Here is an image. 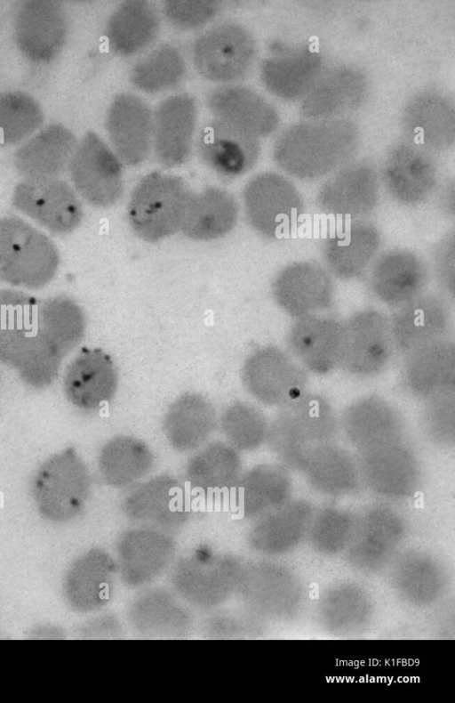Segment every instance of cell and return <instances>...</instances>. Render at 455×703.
<instances>
[{
	"mask_svg": "<svg viewBox=\"0 0 455 703\" xmlns=\"http://www.w3.org/2000/svg\"><path fill=\"white\" fill-rule=\"evenodd\" d=\"M59 253L43 232L14 215L0 219V280L37 289L54 277Z\"/></svg>",
	"mask_w": 455,
	"mask_h": 703,
	"instance_id": "obj_1",
	"label": "cell"
},
{
	"mask_svg": "<svg viewBox=\"0 0 455 703\" xmlns=\"http://www.w3.org/2000/svg\"><path fill=\"white\" fill-rule=\"evenodd\" d=\"M180 177L153 172L133 189L128 203V220L142 240L154 243L180 230L192 195Z\"/></svg>",
	"mask_w": 455,
	"mask_h": 703,
	"instance_id": "obj_2",
	"label": "cell"
},
{
	"mask_svg": "<svg viewBox=\"0 0 455 703\" xmlns=\"http://www.w3.org/2000/svg\"><path fill=\"white\" fill-rule=\"evenodd\" d=\"M91 490V477L74 448H68L44 461L32 482L38 511L53 522H66L84 507Z\"/></svg>",
	"mask_w": 455,
	"mask_h": 703,
	"instance_id": "obj_3",
	"label": "cell"
},
{
	"mask_svg": "<svg viewBox=\"0 0 455 703\" xmlns=\"http://www.w3.org/2000/svg\"><path fill=\"white\" fill-rule=\"evenodd\" d=\"M243 203L250 225L266 238H290L300 224L303 203L299 193L275 174L251 180L243 190Z\"/></svg>",
	"mask_w": 455,
	"mask_h": 703,
	"instance_id": "obj_4",
	"label": "cell"
},
{
	"mask_svg": "<svg viewBox=\"0 0 455 703\" xmlns=\"http://www.w3.org/2000/svg\"><path fill=\"white\" fill-rule=\"evenodd\" d=\"M68 167L75 189L89 204L108 207L121 198V161L94 132L86 133L77 143Z\"/></svg>",
	"mask_w": 455,
	"mask_h": 703,
	"instance_id": "obj_5",
	"label": "cell"
},
{
	"mask_svg": "<svg viewBox=\"0 0 455 703\" xmlns=\"http://www.w3.org/2000/svg\"><path fill=\"white\" fill-rule=\"evenodd\" d=\"M193 61L207 80L233 82L249 70L255 55L252 37L242 26L223 22L204 32L194 43Z\"/></svg>",
	"mask_w": 455,
	"mask_h": 703,
	"instance_id": "obj_6",
	"label": "cell"
},
{
	"mask_svg": "<svg viewBox=\"0 0 455 703\" xmlns=\"http://www.w3.org/2000/svg\"><path fill=\"white\" fill-rule=\"evenodd\" d=\"M14 206L47 230L68 234L81 223V202L69 184L54 178L25 179L13 190Z\"/></svg>",
	"mask_w": 455,
	"mask_h": 703,
	"instance_id": "obj_7",
	"label": "cell"
},
{
	"mask_svg": "<svg viewBox=\"0 0 455 703\" xmlns=\"http://www.w3.org/2000/svg\"><path fill=\"white\" fill-rule=\"evenodd\" d=\"M68 18L53 1L22 2L14 15V39L22 54L36 63L52 61L61 52L68 36Z\"/></svg>",
	"mask_w": 455,
	"mask_h": 703,
	"instance_id": "obj_8",
	"label": "cell"
},
{
	"mask_svg": "<svg viewBox=\"0 0 455 703\" xmlns=\"http://www.w3.org/2000/svg\"><path fill=\"white\" fill-rule=\"evenodd\" d=\"M272 295L283 311L299 319L329 308L334 284L330 272L319 263L299 261L278 272L272 283Z\"/></svg>",
	"mask_w": 455,
	"mask_h": 703,
	"instance_id": "obj_9",
	"label": "cell"
},
{
	"mask_svg": "<svg viewBox=\"0 0 455 703\" xmlns=\"http://www.w3.org/2000/svg\"><path fill=\"white\" fill-rule=\"evenodd\" d=\"M393 344L389 318L373 309L359 311L342 324L340 361L354 371H375L387 363Z\"/></svg>",
	"mask_w": 455,
	"mask_h": 703,
	"instance_id": "obj_10",
	"label": "cell"
},
{
	"mask_svg": "<svg viewBox=\"0 0 455 703\" xmlns=\"http://www.w3.org/2000/svg\"><path fill=\"white\" fill-rule=\"evenodd\" d=\"M106 129L115 154L128 166L142 163L153 146V115L135 94L116 95L109 105Z\"/></svg>",
	"mask_w": 455,
	"mask_h": 703,
	"instance_id": "obj_11",
	"label": "cell"
},
{
	"mask_svg": "<svg viewBox=\"0 0 455 703\" xmlns=\"http://www.w3.org/2000/svg\"><path fill=\"white\" fill-rule=\"evenodd\" d=\"M428 270L425 262L406 249H392L379 256L369 274V288L380 303L397 309L425 293Z\"/></svg>",
	"mask_w": 455,
	"mask_h": 703,
	"instance_id": "obj_12",
	"label": "cell"
},
{
	"mask_svg": "<svg viewBox=\"0 0 455 703\" xmlns=\"http://www.w3.org/2000/svg\"><path fill=\"white\" fill-rule=\"evenodd\" d=\"M37 301L12 289L0 291V361L17 369L44 343Z\"/></svg>",
	"mask_w": 455,
	"mask_h": 703,
	"instance_id": "obj_13",
	"label": "cell"
},
{
	"mask_svg": "<svg viewBox=\"0 0 455 703\" xmlns=\"http://www.w3.org/2000/svg\"><path fill=\"white\" fill-rule=\"evenodd\" d=\"M380 245L381 235L375 224L349 219L323 240L322 253L327 271L339 279H356L368 269Z\"/></svg>",
	"mask_w": 455,
	"mask_h": 703,
	"instance_id": "obj_14",
	"label": "cell"
},
{
	"mask_svg": "<svg viewBox=\"0 0 455 703\" xmlns=\"http://www.w3.org/2000/svg\"><path fill=\"white\" fill-rule=\"evenodd\" d=\"M196 123L195 100L187 93L169 96L153 117V147L157 162L171 168L189 158Z\"/></svg>",
	"mask_w": 455,
	"mask_h": 703,
	"instance_id": "obj_15",
	"label": "cell"
},
{
	"mask_svg": "<svg viewBox=\"0 0 455 703\" xmlns=\"http://www.w3.org/2000/svg\"><path fill=\"white\" fill-rule=\"evenodd\" d=\"M389 319L394 344L413 352L443 339L451 323V313L445 297L425 292L397 308Z\"/></svg>",
	"mask_w": 455,
	"mask_h": 703,
	"instance_id": "obj_16",
	"label": "cell"
},
{
	"mask_svg": "<svg viewBox=\"0 0 455 703\" xmlns=\"http://www.w3.org/2000/svg\"><path fill=\"white\" fill-rule=\"evenodd\" d=\"M118 376L115 362L101 349L83 348L67 368L64 389L78 408L95 410L116 394Z\"/></svg>",
	"mask_w": 455,
	"mask_h": 703,
	"instance_id": "obj_17",
	"label": "cell"
},
{
	"mask_svg": "<svg viewBox=\"0 0 455 703\" xmlns=\"http://www.w3.org/2000/svg\"><path fill=\"white\" fill-rule=\"evenodd\" d=\"M198 148L207 166L229 178L246 173L258 155L254 135L216 118L202 129Z\"/></svg>",
	"mask_w": 455,
	"mask_h": 703,
	"instance_id": "obj_18",
	"label": "cell"
},
{
	"mask_svg": "<svg viewBox=\"0 0 455 703\" xmlns=\"http://www.w3.org/2000/svg\"><path fill=\"white\" fill-rule=\"evenodd\" d=\"M76 145L68 128L53 124L20 147L14 165L25 179L54 178L68 166Z\"/></svg>",
	"mask_w": 455,
	"mask_h": 703,
	"instance_id": "obj_19",
	"label": "cell"
},
{
	"mask_svg": "<svg viewBox=\"0 0 455 703\" xmlns=\"http://www.w3.org/2000/svg\"><path fill=\"white\" fill-rule=\"evenodd\" d=\"M238 206L226 190L208 187L192 193L180 230L194 240L208 241L224 237L236 225Z\"/></svg>",
	"mask_w": 455,
	"mask_h": 703,
	"instance_id": "obj_20",
	"label": "cell"
},
{
	"mask_svg": "<svg viewBox=\"0 0 455 703\" xmlns=\"http://www.w3.org/2000/svg\"><path fill=\"white\" fill-rule=\"evenodd\" d=\"M293 353L314 370H327L340 361L342 324L328 317L297 319L288 334Z\"/></svg>",
	"mask_w": 455,
	"mask_h": 703,
	"instance_id": "obj_21",
	"label": "cell"
},
{
	"mask_svg": "<svg viewBox=\"0 0 455 703\" xmlns=\"http://www.w3.org/2000/svg\"><path fill=\"white\" fill-rule=\"evenodd\" d=\"M216 425V413L204 396L186 392L168 408L164 431L170 445L179 451H190L203 445Z\"/></svg>",
	"mask_w": 455,
	"mask_h": 703,
	"instance_id": "obj_22",
	"label": "cell"
},
{
	"mask_svg": "<svg viewBox=\"0 0 455 703\" xmlns=\"http://www.w3.org/2000/svg\"><path fill=\"white\" fill-rule=\"evenodd\" d=\"M379 189L374 174L356 168L340 174L320 191L317 205L327 214L361 219L377 206Z\"/></svg>",
	"mask_w": 455,
	"mask_h": 703,
	"instance_id": "obj_23",
	"label": "cell"
},
{
	"mask_svg": "<svg viewBox=\"0 0 455 703\" xmlns=\"http://www.w3.org/2000/svg\"><path fill=\"white\" fill-rule=\"evenodd\" d=\"M106 30L111 50L120 56H132L156 38L160 16L149 2L125 1L110 15Z\"/></svg>",
	"mask_w": 455,
	"mask_h": 703,
	"instance_id": "obj_24",
	"label": "cell"
},
{
	"mask_svg": "<svg viewBox=\"0 0 455 703\" xmlns=\"http://www.w3.org/2000/svg\"><path fill=\"white\" fill-rule=\"evenodd\" d=\"M207 104L216 119L254 136L268 132L274 124L272 110L267 103L243 86L219 88L209 95Z\"/></svg>",
	"mask_w": 455,
	"mask_h": 703,
	"instance_id": "obj_25",
	"label": "cell"
},
{
	"mask_svg": "<svg viewBox=\"0 0 455 703\" xmlns=\"http://www.w3.org/2000/svg\"><path fill=\"white\" fill-rule=\"evenodd\" d=\"M291 360L275 347H264L245 360L242 379L246 390L266 404L279 401L286 392L288 380L296 377Z\"/></svg>",
	"mask_w": 455,
	"mask_h": 703,
	"instance_id": "obj_26",
	"label": "cell"
},
{
	"mask_svg": "<svg viewBox=\"0 0 455 703\" xmlns=\"http://www.w3.org/2000/svg\"><path fill=\"white\" fill-rule=\"evenodd\" d=\"M153 463V453L145 442L124 435L107 441L99 456L100 475L115 488L134 484L151 470Z\"/></svg>",
	"mask_w": 455,
	"mask_h": 703,
	"instance_id": "obj_27",
	"label": "cell"
},
{
	"mask_svg": "<svg viewBox=\"0 0 455 703\" xmlns=\"http://www.w3.org/2000/svg\"><path fill=\"white\" fill-rule=\"evenodd\" d=\"M183 489L172 476H156L132 489L125 497L124 508L128 516L138 521L167 522L182 513Z\"/></svg>",
	"mask_w": 455,
	"mask_h": 703,
	"instance_id": "obj_28",
	"label": "cell"
},
{
	"mask_svg": "<svg viewBox=\"0 0 455 703\" xmlns=\"http://www.w3.org/2000/svg\"><path fill=\"white\" fill-rule=\"evenodd\" d=\"M241 472L240 457L230 445L216 441L194 455L186 466V478L192 487L221 490L233 487Z\"/></svg>",
	"mask_w": 455,
	"mask_h": 703,
	"instance_id": "obj_29",
	"label": "cell"
},
{
	"mask_svg": "<svg viewBox=\"0 0 455 703\" xmlns=\"http://www.w3.org/2000/svg\"><path fill=\"white\" fill-rule=\"evenodd\" d=\"M85 325L84 311L68 296H53L39 303V330L63 357L80 343Z\"/></svg>",
	"mask_w": 455,
	"mask_h": 703,
	"instance_id": "obj_30",
	"label": "cell"
},
{
	"mask_svg": "<svg viewBox=\"0 0 455 703\" xmlns=\"http://www.w3.org/2000/svg\"><path fill=\"white\" fill-rule=\"evenodd\" d=\"M186 73L180 52L173 45L161 44L138 61L130 71V81L139 90L154 93L177 85Z\"/></svg>",
	"mask_w": 455,
	"mask_h": 703,
	"instance_id": "obj_31",
	"label": "cell"
},
{
	"mask_svg": "<svg viewBox=\"0 0 455 703\" xmlns=\"http://www.w3.org/2000/svg\"><path fill=\"white\" fill-rule=\"evenodd\" d=\"M106 563L103 556L91 551L75 561L65 576L64 594L78 611L96 608L103 598Z\"/></svg>",
	"mask_w": 455,
	"mask_h": 703,
	"instance_id": "obj_32",
	"label": "cell"
},
{
	"mask_svg": "<svg viewBox=\"0 0 455 703\" xmlns=\"http://www.w3.org/2000/svg\"><path fill=\"white\" fill-rule=\"evenodd\" d=\"M43 122V110L29 94L20 91L0 94V144L20 142Z\"/></svg>",
	"mask_w": 455,
	"mask_h": 703,
	"instance_id": "obj_33",
	"label": "cell"
},
{
	"mask_svg": "<svg viewBox=\"0 0 455 703\" xmlns=\"http://www.w3.org/2000/svg\"><path fill=\"white\" fill-rule=\"evenodd\" d=\"M222 431L233 448L251 450L257 448L266 434L261 414L245 402H234L221 416Z\"/></svg>",
	"mask_w": 455,
	"mask_h": 703,
	"instance_id": "obj_34",
	"label": "cell"
},
{
	"mask_svg": "<svg viewBox=\"0 0 455 703\" xmlns=\"http://www.w3.org/2000/svg\"><path fill=\"white\" fill-rule=\"evenodd\" d=\"M239 497L246 512L251 513L272 501L282 487L280 477L268 466L248 472L238 483Z\"/></svg>",
	"mask_w": 455,
	"mask_h": 703,
	"instance_id": "obj_35",
	"label": "cell"
},
{
	"mask_svg": "<svg viewBox=\"0 0 455 703\" xmlns=\"http://www.w3.org/2000/svg\"><path fill=\"white\" fill-rule=\"evenodd\" d=\"M164 14L173 27L189 30L211 21L220 11L216 1H167L163 7Z\"/></svg>",
	"mask_w": 455,
	"mask_h": 703,
	"instance_id": "obj_36",
	"label": "cell"
},
{
	"mask_svg": "<svg viewBox=\"0 0 455 703\" xmlns=\"http://www.w3.org/2000/svg\"><path fill=\"white\" fill-rule=\"evenodd\" d=\"M433 270L442 291L451 298L455 292V236L451 229L434 246Z\"/></svg>",
	"mask_w": 455,
	"mask_h": 703,
	"instance_id": "obj_37",
	"label": "cell"
}]
</instances>
